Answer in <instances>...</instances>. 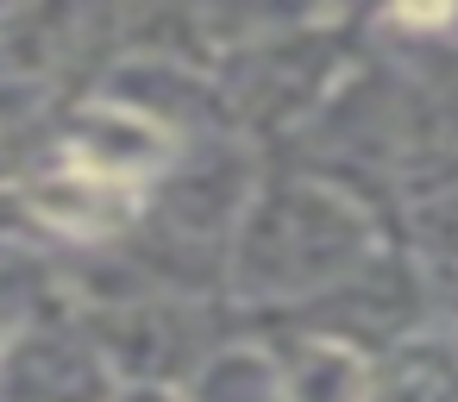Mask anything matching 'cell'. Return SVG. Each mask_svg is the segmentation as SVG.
I'll return each mask as SVG.
<instances>
[{
  "label": "cell",
  "mask_w": 458,
  "mask_h": 402,
  "mask_svg": "<svg viewBox=\"0 0 458 402\" xmlns=\"http://www.w3.org/2000/svg\"><path fill=\"white\" fill-rule=\"evenodd\" d=\"M395 13H402V20H414V26H433V20H445V13H452V0H395Z\"/></svg>",
  "instance_id": "obj_1"
}]
</instances>
